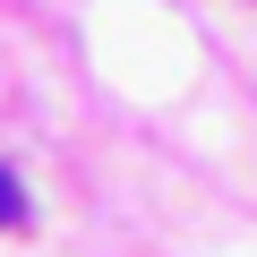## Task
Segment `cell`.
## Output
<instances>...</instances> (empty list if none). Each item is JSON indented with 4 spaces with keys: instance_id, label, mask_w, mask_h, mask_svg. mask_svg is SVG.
I'll return each instance as SVG.
<instances>
[{
    "instance_id": "6da1fadb",
    "label": "cell",
    "mask_w": 257,
    "mask_h": 257,
    "mask_svg": "<svg viewBox=\"0 0 257 257\" xmlns=\"http://www.w3.org/2000/svg\"><path fill=\"white\" fill-rule=\"evenodd\" d=\"M26 223V189H18V172L0 163V231H18Z\"/></svg>"
}]
</instances>
